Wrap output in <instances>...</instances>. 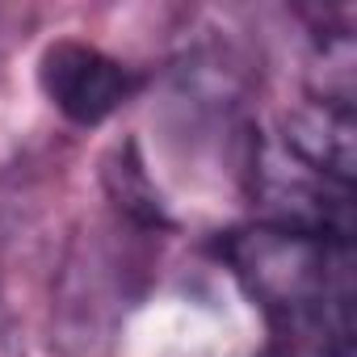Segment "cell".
Wrapping results in <instances>:
<instances>
[{
  "instance_id": "cell-1",
  "label": "cell",
  "mask_w": 357,
  "mask_h": 357,
  "mask_svg": "<svg viewBox=\"0 0 357 357\" xmlns=\"http://www.w3.org/2000/svg\"><path fill=\"white\" fill-rule=\"evenodd\" d=\"M219 257L265 311L273 357H349L353 252L340 236L257 223L227 231Z\"/></svg>"
},
{
  "instance_id": "cell-3",
  "label": "cell",
  "mask_w": 357,
  "mask_h": 357,
  "mask_svg": "<svg viewBox=\"0 0 357 357\" xmlns=\"http://www.w3.org/2000/svg\"><path fill=\"white\" fill-rule=\"evenodd\" d=\"M282 147L294 160H303L307 168H315L319 176H328V181L353 185V160H357L353 105L315 97L311 105H303L286 118V143Z\"/></svg>"
},
{
  "instance_id": "cell-2",
  "label": "cell",
  "mask_w": 357,
  "mask_h": 357,
  "mask_svg": "<svg viewBox=\"0 0 357 357\" xmlns=\"http://www.w3.org/2000/svg\"><path fill=\"white\" fill-rule=\"evenodd\" d=\"M38 84L47 93V101L76 126H97L105 122L109 114H118L135 89H139V76L105 55L101 47L93 43H80V38H59L43 51L38 59Z\"/></svg>"
}]
</instances>
